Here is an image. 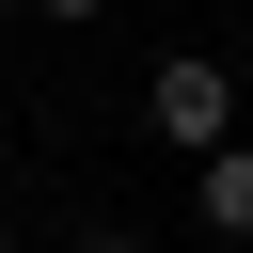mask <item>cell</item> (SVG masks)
<instances>
[{
    "label": "cell",
    "mask_w": 253,
    "mask_h": 253,
    "mask_svg": "<svg viewBox=\"0 0 253 253\" xmlns=\"http://www.w3.org/2000/svg\"><path fill=\"white\" fill-rule=\"evenodd\" d=\"M142 142H174V158H190V174H206V158H221V142H237V79H221V63H206V47H174V63H158V79H142Z\"/></svg>",
    "instance_id": "cell-1"
},
{
    "label": "cell",
    "mask_w": 253,
    "mask_h": 253,
    "mask_svg": "<svg viewBox=\"0 0 253 253\" xmlns=\"http://www.w3.org/2000/svg\"><path fill=\"white\" fill-rule=\"evenodd\" d=\"M190 206H206V237H253V142H221V158L190 174Z\"/></svg>",
    "instance_id": "cell-2"
},
{
    "label": "cell",
    "mask_w": 253,
    "mask_h": 253,
    "mask_svg": "<svg viewBox=\"0 0 253 253\" xmlns=\"http://www.w3.org/2000/svg\"><path fill=\"white\" fill-rule=\"evenodd\" d=\"M32 16H47V32H95V16H111V0H32Z\"/></svg>",
    "instance_id": "cell-3"
},
{
    "label": "cell",
    "mask_w": 253,
    "mask_h": 253,
    "mask_svg": "<svg viewBox=\"0 0 253 253\" xmlns=\"http://www.w3.org/2000/svg\"><path fill=\"white\" fill-rule=\"evenodd\" d=\"M63 253H142V237H126V221H79V237H63Z\"/></svg>",
    "instance_id": "cell-4"
},
{
    "label": "cell",
    "mask_w": 253,
    "mask_h": 253,
    "mask_svg": "<svg viewBox=\"0 0 253 253\" xmlns=\"http://www.w3.org/2000/svg\"><path fill=\"white\" fill-rule=\"evenodd\" d=\"M0 253H16V221H0Z\"/></svg>",
    "instance_id": "cell-5"
},
{
    "label": "cell",
    "mask_w": 253,
    "mask_h": 253,
    "mask_svg": "<svg viewBox=\"0 0 253 253\" xmlns=\"http://www.w3.org/2000/svg\"><path fill=\"white\" fill-rule=\"evenodd\" d=\"M0 16H32V0H0Z\"/></svg>",
    "instance_id": "cell-6"
}]
</instances>
